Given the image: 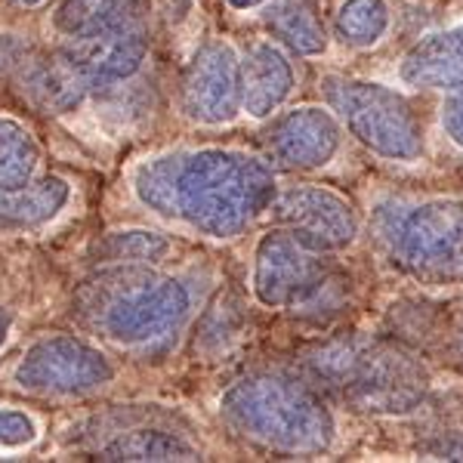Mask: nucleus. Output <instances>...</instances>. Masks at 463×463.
Here are the masks:
<instances>
[{
    "label": "nucleus",
    "instance_id": "1",
    "mask_svg": "<svg viewBox=\"0 0 463 463\" xmlns=\"http://www.w3.org/2000/svg\"><path fill=\"white\" fill-rule=\"evenodd\" d=\"M137 204L189 235L235 241L269 216L279 179L269 158L235 146H185L130 167Z\"/></svg>",
    "mask_w": 463,
    "mask_h": 463
},
{
    "label": "nucleus",
    "instance_id": "2",
    "mask_svg": "<svg viewBox=\"0 0 463 463\" xmlns=\"http://www.w3.org/2000/svg\"><path fill=\"white\" fill-rule=\"evenodd\" d=\"M201 303L198 279L158 266H111L84 294L87 321L102 340L130 353L174 343Z\"/></svg>",
    "mask_w": 463,
    "mask_h": 463
},
{
    "label": "nucleus",
    "instance_id": "3",
    "mask_svg": "<svg viewBox=\"0 0 463 463\" xmlns=\"http://www.w3.org/2000/svg\"><path fill=\"white\" fill-rule=\"evenodd\" d=\"M222 423L279 454H327L340 439L331 402L316 383L285 371H257L220 395Z\"/></svg>",
    "mask_w": 463,
    "mask_h": 463
},
{
    "label": "nucleus",
    "instance_id": "4",
    "mask_svg": "<svg viewBox=\"0 0 463 463\" xmlns=\"http://www.w3.org/2000/svg\"><path fill=\"white\" fill-rule=\"evenodd\" d=\"M374 241L383 263L411 285L463 288V198L420 195L380 204Z\"/></svg>",
    "mask_w": 463,
    "mask_h": 463
},
{
    "label": "nucleus",
    "instance_id": "5",
    "mask_svg": "<svg viewBox=\"0 0 463 463\" xmlns=\"http://www.w3.org/2000/svg\"><path fill=\"white\" fill-rule=\"evenodd\" d=\"M309 371L346 405L377 417H405L423 405L430 374L414 355L383 340H334L309 353Z\"/></svg>",
    "mask_w": 463,
    "mask_h": 463
},
{
    "label": "nucleus",
    "instance_id": "6",
    "mask_svg": "<svg viewBox=\"0 0 463 463\" xmlns=\"http://www.w3.org/2000/svg\"><path fill=\"white\" fill-rule=\"evenodd\" d=\"M318 93L337 115L346 137L374 158L405 167L427 161V124L399 87L353 74H325Z\"/></svg>",
    "mask_w": 463,
    "mask_h": 463
},
{
    "label": "nucleus",
    "instance_id": "7",
    "mask_svg": "<svg viewBox=\"0 0 463 463\" xmlns=\"http://www.w3.org/2000/svg\"><path fill=\"white\" fill-rule=\"evenodd\" d=\"M13 386L37 399H87L118 380V364L106 349L74 334L37 337L10 371Z\"/></svg>",
    "mask_w": 463,
    "mask_h": 463
},
{
    "label": "nucleus",
    "instance_id": "8",
    "mask_svg": "<svg viewBox=\"0 0 463 463\" xmlns=\"http://www.w3.org/2000/svg\"><path fill=\"white\" fill-rule=\"evenodd\" d=\"M148 0H130L111 19L69 37L62 53L87 96H93L137 78L148 59Z\"/></svg>",
    "mask_w": 463,
    "mask_h": 463
},
{
    "label": "nucleus",
    "instance_id": "9",
    "mask_svg": "<svg viewBox=\"0 0 463 463\" xmlns=\"http://www.w3.org/2000/svg\"><path fill=\"white\" fill-rule=\"evenodd\" d=\"M334 275L327 253H316L290 232L272 226L253 244L250 294L266 309L309 312L331 290Z\"/></svg>",
    "mask_w": 463,
    "mask_h": 463
},
{
    "label": "nucleus",
    "instance_id": "10",
    "mask_svg": "<svg viewBox=\"0 0 463 463\" xmlns=\"http://www.w3.org/2000/svg\"><path fill=\"white\" fill-rule=\"evenodd\" d=\"M272 226L306 244L316 253H343L362 238V213L343 192L321 183H297L275 192L272 207Z\"/></svg>",
    "mask_w": 463,
    "mask_h": 463
},
{
    "label": "nucleus",
    "instance_id": "11",
    "mask_svg": "<svg viewBox=\"0 0 463 463\" xmlns=\"http://www.w3.org/2000/svg\"><path fill=\"white\" fill-rule=\"evenodd\" d=\"M179 115L195 127H229L241 115V53L226 37H207L179 74Z\"/></svg>",
    "mask_w": 463,
    "mask_h": 463
},
{
    "label": "nucleus",
    "instance_id": "12",
    "mask_svg": "<svg viewBox=\"0 0 463 463\" xmlns=\"http://www.w3.org/2000/svg\"><path fill=\"white\" fill-rule=\"evenodd\" d=\"M263 146L272 167L288 174H318L340 158L346 130L327 106H297L269 118Z\"/></svg>",
    "mask_w": 463,
    "mask_h": 463
},
{
    "label": "nucleus",
    "instance_id": "13",
    "mask_svg": "<svg viewBox=\"0 0 463 463\" xmlns=\"http://www.w3.org/2000/svg\"><path fill=\"white\" fill-rule=\"evenodd\" d=\"M395 78L417 93H458L463 90V19L420 34L399 56Z\"/></svg>",
    "mask_w": 463,
    "mask_h": 463
},
{
    "label": "nucleus",
    "instance_id": "14",
    "mask_svg": "<svg viewBox=\"0 0 463 463\" xmlns=\"http://www.w3.org/2000/svg\"><path fill=\"white\" fill-rule=\"evenodd\" d=\"M297 90V71L285 47L266 37L241 53V109L253 121H269Z\"/></svg>",
    "mask_w": 463,
    "mask_h": 463
},
{
    "label": "nucleus",
    "instance_id": "15",
    "mask_svg": "<svg viewBox=\"0 0 463 463\" xmlns=\"http://www.w3.org/2000/svg\"><path fill=\"white\" fill-rule=\"evenodd\" d=\"M74 185L65 176H34L22 189L0 192V235H34L69 211Z\"/></svg>",
    "mask_w": 463,
    "mask_h": 463
},
{
    "label": "nucleus",
    "instance_id": "16",
    "mask_svg": "<svg viewBox=\"0 0 463 463\" xmlns=\"http://www.w3.org/2000/svg\"><path fill=\"white\" fill-rule=\"evenodd\" d=\"M260 22L290 56L321 59L331 50V28L321 13V0H266L260 6Z\"/></svg>",
    "mask_w": 463,
    "mask_h": 463
},
{
    "label": "nucleus",
    "instance_id": "17",
    "mask_svg": "<svg viewBox=\"0 0 463 463\" xmlns=\"http://www.w3.org/2000/svg\"><path fill=\"white\" fill-rule=\"evenodd\" d=\"M99 460H198L201 448L189 436L167 427H139L118 430L109 442L96 448Z\"/></svg>",
    "mask_w": 463,
    "mask_h": 463
},
{
    "label": "nucleus",
    "instance_id": "18",
    "mask_svg": "<svg viewBox=\"0 0 463 463\" xmlns=\"http://www.w3.org/2000/svg\"><path fill=\"white\" fill-rule=\"evenodd\" d=\"M392 32L390 0H340L331 34L349 50H374Z\"/></svg>",
    "mask_w": 463,
    "mask_h": 463
},
{
    "label": "nucleus",
    "instance_id": "19",
    "mask_svg": "<svg viewBox=\"0 0 463 463\" xmlns=\"http://www.w3.org/2000/svg\"><path fill=\"white\" fill-rule=\"evenodd\" d=\"M43 161V148L34 130L19 118L0 115V192L22 189L37 176Z\"/></svg>",
    "mask_w": 463,
    "mask_h": 463
},
{
    "label": "nucleus",
    "instance_id": "20",
    "mask_svg": "<svg viewBox=\"0 0 463 463\" xmlns=\"http://www.w3.org/2000/svg\"><path fill=\"white\" fill-rule=\"evenodd\" d=\"M174 253V241L155 229H118L99 238L96 257L106 266H161Z\"/></svg>",
    "mask_w": 463,
    "mask_h": 463
},
{
    "label": "nucleus",
    "instance_id": "21",
    "mask_svg": "<svg viewBox=\"0 0 463 463\" xmlns=\"http://www.w3.org/2000/svg\"><path fill=\"white\" fill-rule=\"evenodd\" d=\"M127 4H130V0H62V4L56 6L53 25L59 34L78 37L90 32V28H96L99 22L111 19L118 10H124Z\"/></svg>",
    "mask_w": 463,
    "mask_h": 463
},
{
    "label": "nucleus",
    "instance_id": "22",
    "mask_svg": "<svg viewBox=\"0 0 463 463\" xmlns=\"http://www.w3.org/2000/svg\"><path fill=\"white\" fill-rule=\"evenodd\" d=\"M41 439V420L25 408L0 405V451H22Z\"/></svg>",
    "mask_w": 463,
    "mask_h": 463
},
{
    "label": "nucleus",
    "instance_id": "23",
    "mask_svg": "<svg viewBox=\"0 0 463 463\" xmlns=\"http://www.w3.org/2000/svg\"><path fill=\"white\" fill-rule=\"evenodd\" d=\"M439 130L458 152H463V90L448 93L439 106Z\"/></svg>",
    "mask_w": 463,
    "mask_h": 463
},
{
    "label": "nucleus",
    "instance_id": "24",
    "mask_svg": "<svg viewBox=\"0 0 463 463\" xmlns=\"http://www.w3.org/2000/svg\"><path fill=\"white\" fill-rule=\"evenodd\" d=\"M28 56H32L28 41H22L19 34H0V80L16 78Z\"/></svg>",
    "mask_w": 463,
    "mask_h": 463
},
{
    "label": "nucleus",
    "instance_id": "25",
    "mask_svg": "<svg viewBox=\"0 0 463 463\" xmlns=\"http://www.w3.org/2000/svg\"><path fill=\"white\" fill-rule=\"evenodd\" d=\"M13 331H16V316H13L10 309H4V306H0V353L10 346Z\"/></svg>",
    "mask_w": 463,
    "mask_h": 463
},
{
    "label": "nucleus",
    "instance_id": "26",
    "mask_svg": "<svg viewBox=\"0 0 463 463\" xmlns=\"http://www.w3.org/2000/svg\"><path fill=\"white\" fill-rule=\"evenodd\" d=\"M222 4H226L232 13H253V10H260L266 0H222Z\"/></svg>",
    "mask_w": 463,
    "mask_h": 463
},
{
    "label": "nucleus",
    "instance_id": "27",
    "mask_svg": "<svg viewBox=\"0 0 463 463\" xmlns=\"http://www.w3.org/2000/svg\"><path fill=\"white\" fill-rule=\"evenodd\" d=\"M16 6H41V4H47V0H13Z\"/></svg>",
    "mask_w": 463,
    "mask_h": 463
}]
</instances>
